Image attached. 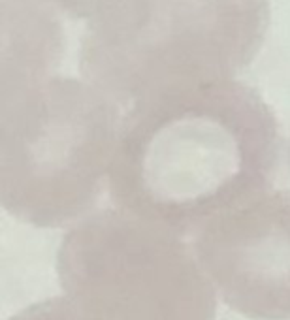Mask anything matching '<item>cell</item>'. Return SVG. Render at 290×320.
<instances>
[{
  "label": "cell",
  "mask_w": 290,
  "mask_h": 320,
  "mask_svg": "<svg viewBox=\"0 0 290 320\" xmlns=\"http://www.w3.org/2000/svg\"><path fill=\"white\" fill-rule=\"evenodd\" d=\"M279 159V126L253 92H162L121 121L108 194L113 207L193 237L269 190Z\"/></svg>",
  "instance_id": "cell-1"
},
{
  "label": "cell",
  "mask_w": 290,
  "mask_h": 320,
  "mask_svg": "<svg viewBox=\"0 0 290 320\" xmlns=\"http://www.w3.org/2000/svg\"><path fill=\"white\" fill-rule=\"evenodd\" d=\"M57 279L77 320L217 319L193 241L113 206L68 228Z\"/></svg>",
  "instance_id": "cell-2"
},
{
  "label": "cell",
  "mask_w": 290,
  "mask_h": 320,
  "mask_svg": "<svg viewBox=\"0 0 290 320\" xmlns=\"http://www.w3.org/2000/svg\"><path fill=\"white\" fill-rule=\"evenodd\" d=\"M121 121L108 100L61 85L17 100L0 124V204L36 228L73 226L108 190Z\"/></svg>",
  "instance_id": "cell-3"
},
{
  "label": "cell",
  "mask_w": 290,
  "mask_h": 320,
  "mask_svg": "<svg viewBox=\"0 0 290 320\" xmlns=\"http://www.w3.org/2000/svg\"><path fill=\"white\" fill-rule=\"evenodd\" d=\"M193 247L218 299L249 320H290V188L207 222Z\"/></svg>",
  "instance_id": "cell-4"
},
{
  "label": "cell",
  "mask_w": 290,
  "mask_h": 320,
  "mask_svg": "<svg viewBox=\"0 0 290 320\" xmlns=\"http://www.w3.org/2000/svg\"><path fill=\"white\" fill-rule=\"evenodd\" d=\"M10 320H77V317L62 296H55L21 309Z\"/></svg>",
  "instance_id": "cell-5"
},
{
  "label": "cell",
  "mask_w": 290,
  "mask_h": 320,
  "mask_svg": "<svg viewBox=\"0 0 290 320\" xmlns=\"http://www.w3.org/2000/svg\"><path fill=\"white\" fill-rule=\"evenodd\" d=\"M289 166H290V147H289Z\"/></svg>",
  "instance_id": "cell-6"
}]
</instances>
